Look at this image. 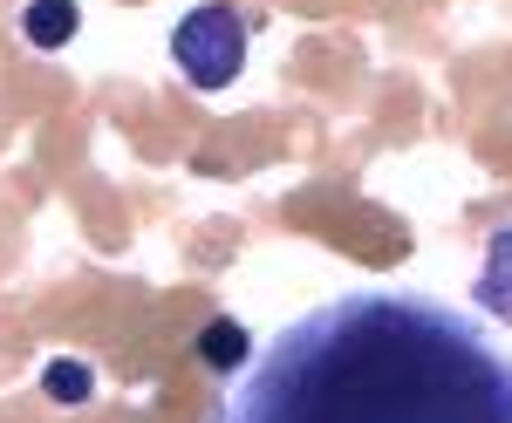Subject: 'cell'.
I'll list each match as a JSON object with an SVG mask.
<instances>
[{"mask_svg":"<svg viewBox=\"0 0 512 423\" xmlns=\"http://www.w3.org/2000/svg\"><path fill=\"white\" fill-rule=\"evenodd\" d=\"M192 348H198V362H205L212 376H239V369H246V362L260 355V348H253V335H246V321H233V314L205 321Z\"/></svg>","mask_w":512,"mask_h":423,"instance_id":"cell-3","label":"cell"},{"mask_svg":"<svg viewBox=\"0 0 512 423\" xmlns=\"http://www.w3.org/2000/svg\"><path fill=\"white\" fill-rule=\"evenodd\" d=\"M76 28H82V7H76V0H28V14H21L28 48H69Z\"/></svg>","mask_w":512,"mask_h":423,"instance_id":"cell-4","label":"cell"},{"mask_svg":"<svg viewBox=\"0 0 512 423\" xmlns=\"http://www.w3.org/2000/svg\"><path fill=\"white\" fill-rule=\"evenodd\" d=\"M171 62L185 69L192 89H226V82H239V69H246V21H239L226 0L192 7L171 28Z\"/></svg>","mask_w":512,"mask_h":423,"instance_id":"cell-2","label":"cell"},{"mask_svg":"<svg viewBox=\"0 0 512 423\" xmlns=\"http://www.w3.org/2000/svg\"><path fill=\"white\" fill-rule=\"evenodd\" d=\"M212 423H512V355L417 287H355L287 321Z\"/></svg>","mask_w":512,"mask_h":423,"instance_id":"cell-1","label":"cell"},{"mask_svg":"<svg viewBox=\"0 0 512 423\" xmlns=\"http://www.w3.org/2000/svg\"><path fill=\"white\" fill-rule=\"evenodd\" d=\"M41 389H48V403H89V396H96V369L76 362V355H55V362L41 369Z\"/></svg>","mask_w":512,"mask_h":423,"instance_id":"cell-5","label":"cell"}]
</instances>
